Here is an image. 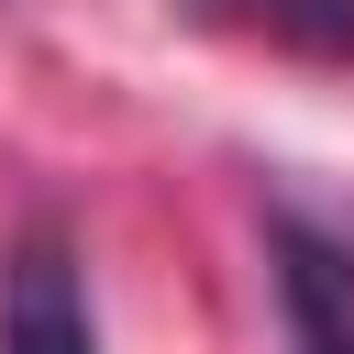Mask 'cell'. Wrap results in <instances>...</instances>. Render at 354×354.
<instances>
[{
    "instance_id": "obj_1",
    "label": "cell",
    "mask_w": 354,
    "mask_h": 354,
    "mask_svg": "<svg viewBox=\"0 0 354 354\" xmlns=\"http://www.w3.org/2000/svg\"><path fill=\"white\" fill-rule=\"evenodd\" d=\"M0 354H100L88 321V277L66 232H22L0 266Z\"/></svg>"
},
{
    "instance_id": "obj_2",
    "label": "cell",
    "mask_w": 354,
    "mask_h": 354,
    "mask_svg": "<svg viewBox=\"0 0 354 354\" xmlns=\"http://www.w3.org/2000/svg\"><path fill=\"white\" fill-rule=\"evenodd\" d=\"M254 22L299 55H354V0H266Z\"/></svg>"
},
{
    "instance_id": "obj_3",
    "label": "cell",
    "mask_w": 354,
    "mask_h": 354,
    "mask_svg": "<svg viewBox=\"0 0 354 354\" xmlns=\"http://www.w3.org/2000/svg\"><path fill=\"white\" fill-rule=\"evenodd\" d=\"M199 22H243V11H266V0H188Z\"/></svg>"
}]
</instances>
